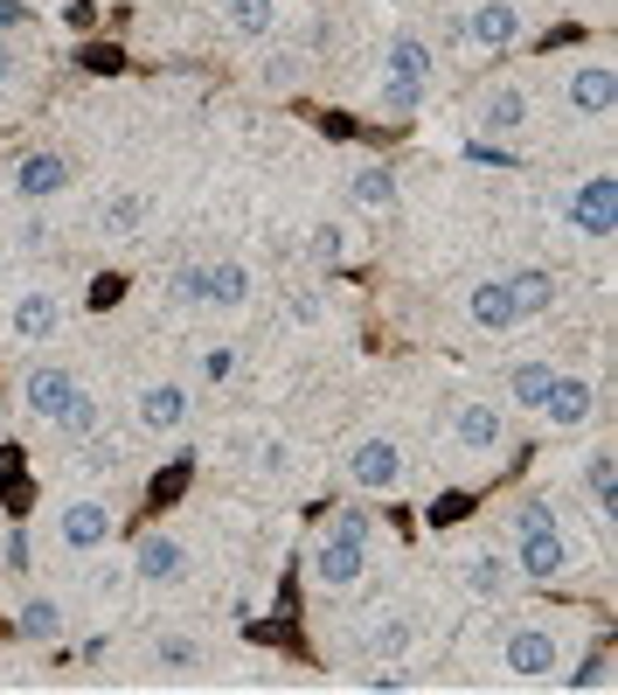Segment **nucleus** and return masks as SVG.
I'll return each mask as SVG.
<instances>
[{"label": "nucleus", "mask_w": 618, "mask_h": 695, "mask_svg": "<svg viewBox=\"0 0 618 695\" xmlns=\"http://www.w3.org/2000/svg\"><path fill=\"white\" fill-rule=\"evenodd\" d=\"M466 584L480 591V599H494V591L507 584V571H501V556H486V550H480V556L466 563Z\"/></svg>", "instance_id": "obj_28"}, {"label": "nucleus", "mask_w": 618, "mask_h": 695, "mask_svg": "<svg viewBox=\"0 0 618 695\" xmlns=\"http://www.w3.org/2000/svg\"><path fill=\"white\" fill-rule=\"evenodd\" d=\"M362 563H369V543H362V535H341V529H333L327 543L313 550V578H320V584H354V578H362Z\"/></svg>", "instance_id": "obj_2"}, {"label": "nucleus", "mask_w": 618, "mask_h": 695, "mask_svg": "<svg viewBox=\"0 0 618 695\" xmlns=\"http://www.w3.org/2000/svg\"><path fill=\"white\" fill-rule=\"evenodd\" d=\"M382 105H390V112H418V105H424V84H410V76H390V84H382Z\"/></svg>", "instance_id": "obj_34"}, {"label": "nucleus", "mask_w": 618, "mask_h": 695, "mask_svg": "<svg viewBox=\"0 0 618 695\" xmlns=\"http://www.w3.org/2000/svg\"><path fill=\"white\" fill-rule=\"evenodd\" d=\"M507 293H514V314H549V306H556V278L549 272H514L507 278Z\"/></svg>", "instance_id": "obj_16"}, {"label": "nucleus", "mask_w": 618, "mask_h": 695, "mask_svg": "<svg viewBox=\"0 0 618 695\" xmlns=\"http://www.w3.org/2000/svg\"><path fill=\"white\" fill-rule=\"evenodd\" d=\"M105 535H112L105 501H70V508H63V543H70V550H97Z\"/></svg>", "instance_id": "obj_6"}, {"label": "nucleus", "mask_w": 618, "mask_h": 695, "mask_svg": "<svg viewBox=\"0 0 618 695\" xmlns=\"http://www.w3.org/2000/svg\"><path fill=\"white\" fill-rule=\"evenodd\" d=\"M480 125H486V133H522V125H528V98L522 91H494L480 105Z\"/></svg>", "instance_id": "obj_18"}, {"label": "nucleus", "mask_w": 618, "mask_h": 695, "mask_svg": "<svg viewBox=\"0 0 618 695\" xmlns=\"http://www.w3.org/2000/svg\"><path fill=\"white\" fill-rule=\"evenodd\" d=\"M250 299V272L244 265H216L209 272V306H244Z\"/></svg>", "instance_id": "obj_23"}, {"label": "nucleus", "mask_w": 618, "mask_h": 695, "mask_svg": "<svg viewBox=\"0 0 618 695\" xmlns=\"http://www.w3.org/2000/svg\"><path fill=\"white\" fill-rule=\"evenodd\" d=\"M570 223L584 229V237H611L618 229V182L611 174H590V182L570 195Z\"/></svg>", "instance_id": "obj_1"}, {"label": "nucleus", "mask_w": 618, "mask_h": 695, "mask_svg": "<svg viewBox=\"0 0 618 695\" xmlns=\"http://www.w3.org/2000/svg\"><path fill=\"white\" fill-rule=\"evenodd\" d=\"M21 397H29L35 418H63V403L76 397V376H70V369H56V362H42V369H29Z\"/></svg>", "instance_id": "obj_4"}, {"label": "nucleus", "mask_w": 618, "mask_h": 695, "mask_svg": "<svg viewBox=\"0 0 618 695\" xmlns=\"http://www.w3.org/2000/svg\"><path fill=\"white\" fill-rule=\"evenodd\" d=\"M341 535H362V543H369V514H362V508H348V514H341Z\"/></svg>", "instance_id": "obj_43"}, {"label": "nucleus", "mask_w": 618, "mask_h": 695, "mask_svg": "<svg viewBox=\"0 0 618 695\" xmlns=\"http://www.w3.org/2000/svg\"><path fill=\"white\" fill-rule=\"evenodd\" d=\"M14 626L29 633V640H56V626H63V605H56V599H29Z\"/></svg>", "instance_id": "obj_24"}, {"label": "nucleus", "mask_w": 618, "mask_h": 695, "mask_svg": "<svg viewBox=\"0 0 618 695\" xmlns=\"http://www.w3.org/2000/svg\"><path fill=\"white\" fill-rule=\"evenodd\" d=\"M466 161H473V167H514L507 153H501V146H486V140H473V146H466Z\"/></svg>", "instance_id": "obj_39"}, {"label": "nucleus", "mask_w": 618, "mask_h": 695, "mask_svg": "<svg viewBox=\"0 0 618 695\" xmlns=\"http://www.w3.org/2000/svg\"><path fill=\"white\" fill-rule=\"evenodd\" d=\"M29 556H35V550H29V529H14V535H8V563H14V571H29Z\"/></svg>", "instance_id": "obj_41"}, {"label": "nucleus", "mask_w": 618, "mask_h": 695, "mask_svg": "<svg viewBox=\"0 0 618 695\" xmlns=\"http://www.w3.org/2000/svg\"><path fill=\"white\" fill-rule=\"evenodd\" d=\"M473 320H480V327H494V334H507L514 320H522V314H514L507 278H480V286H473Z\"/></svg>", "instance_id": "obj_12"}, {"label": "nucleus", "mask_w": 618, "mask_h": 695, "mask_svg": "<svg viewBox=\"0 0 618 695\" xmlns=\"http://www.w3.org/2000/svg\"><path fill=\"white\" fill-rule=\"evenodd\" d=\"M563 563H570V543H563L556 529H528V535H522V571H528V578H556Z\"/></svg>", "instance_id": "obj_10"}, {"label": "nucleus", "mask_w": 618, "mask_h": 695, "mask_svg": "<svg viewBox=\"0 0 618 695\" xmlns=\"http://www.w3.org/2000/svg\"><path fill=\"white\" fill-rule=\"evenodd\" d=\"M188 480H195V459H174V467H161L146 480V508H174L188 494Z\"/></svg>", "instance_id": "obj_20"}, {"label": "nucleus", "mask_w": 618, "mask_h": 695, "mask_svg": "<svg viewBox=\"0 0 618 695\" xmlns=\"http://www.w3.org/2000/svg\"><path fill=\"white\" fill-rule=\"evenodd\" d=\"M452 431H459V446L486 452V446H501V410H494V403H459Z\"/></svg>", "instance_id": "obj_14"}, {"label": "nucleus", "mask_w": 618, "mask_h": 695, "mask_svg": "<svg viewBox=\"0 0 618 695\" xmlns=\"http://www.w3.org/2000/svg\"><path fill=\"white\" fill-rule=\"evenodd\" d=\"M466 508H473L466 494H445V501H437V508H431V522H459V514H466Z\"/></svg>", "instance_id": "obj_42"}, {"label": "nucleus", "mask_w": 618, "mask_h": 695, "mask_svg": "<svg viewBox=\"0 0 618 695\" xmlns=\"http://www.w3.org/2000/svg\"><path fill=\"white\" fill-rule=\"evenodd\" d=\"M348 195L362 202V209H390V202H396V174H390V167H354Z\"/></svg>", "instance_id": "obj_19"}, {"label": "nucleus", "mask_w": 618, "mask_h": 695, "mask_svg": "<svg viewBox=\"0 0 618 695\" xmlns=\"http://www.w3.org/2000/svg\"><path fill=\"white\" fill-rule=\"evenodd\" d=\"M605 667H611V647H598L584 667H570V688H605Z\"/></svg>", "instance_id": "obj_35"}, {"label": "nucleus", "mask_w": 618, "mask_h": 695, "mask_svg": "<svg viewBox=\"0 0 618 695\" xmlns=\"http://www.w3.org/2000/svg\"><path fill=\"white\" fill-rule=\"evenodd\" d=\"M244 640H257V647H292V654L306 647L292 612H278V620H244Z\"/></svg>", "instance_id": "obj_22"}, {"label": "nucleus", "mask_w": 618, "mask_h": 695, "mask_svg": "<svg viewBox=\"0 0 618 695\" xmlns=\"http://www.w3.org/2000/svg\"><path fill=\"white\" fill-rule=\"evenodd\" d=\"M133 571L140 578H182V543H174V535H146L133 550Z\"/></svg>", "instance_id": "obj_17"}, {"label": "nucleus", "mask_w": 618, "mask_h": 695, "mask_svg": "<svg viewBox=\"0 0 618 695\" xmlns=\"http://www.w3.org/2000/svg\"><path fill=\"white\" fill-rule=\"evenodd\" d=\"M56 425H63V431H70V439H84V431H91V425H97V403H91V397H84V390H76V397H70V403H63V418H56Z\"/></svg>", "instance_id": "obj_33"}, {"label": "nucleus", "mask_w": 618, "mask_h": 695, "mask_svg": "<svg viewBox=\"0 0 618 695\" xmlns=\"http://www.w3.org/2000/svg\"><path fill=\"white\" fill-rule=\"evenodd\" d=\"M21 21H29V8H21V0H0V29H21Z\"/></svg>", "instance_id": "obj_44"}, {"label": "nucleus", "mask_w": 618, "mask_h": 695, "mask_svg": "<svg viewBox=\"0 0 618 695\" xmlns=\"http://www.w3.org/2000/svg\"><path fill=\"white\" fill-rule=\"evenodd\" d=\"M0 501H8L14 514H29V501H35V480H29V452H21V446H0Z\"/></svg>", "instance_id": "obj_13"}, {"label": "nucleus", "mask_w": 618, "mask_h": 695, "mask_svg": "<svg viewBox=\"0 0 618 695\" xmlns=\"http://www.w3.org/2000/svg\"><path fill=\"white\" fill-rule=\"evenodd\" d=\"M549 382H556V369H549V362H522V369L507 376V390H514V403H522V410H543Z\"/></svg>", "instance_id": "obj_21"}, {"label": "nucleus", "mask_w": 618, "mask_h": 695, "mask_svg": "<svg viewBox=\"0 0 618 695\" xmlns=\"http://www.w3.org/2000/svg\"><path fill=\"white\" fill-rule=\"evenodd\" d=\"M390 76H410V84H424V76H431V49H424L418 35H403V42L390 49Z\"/></svg>", "instance_id": "obj_25"}, {"label": "nucleus", "mask_w": 618, "mask_h": 695, "mask_svg": "<svg viewBox=\"0 0 618 695\" xmlns=\"http://www.w3.org/2000/svg\"><path fill=\"white\" fill-rule=\"evenodd\" d=\"M403 640H410V626H403V620H382V626H375V640H369V647H382V654H396V647H403Z\"/></svg>", "instance_id": "obj_38"}, {"label": "nucleus", "mask_w": 618, "mask_h": 695, "mask_svg": "<svg viewBox=\"0 0 618 695\" xmlns=\"http://www.w3.org/2000/svg\"><path fill=\"white\" fill-rule=\"evenodd\" d=\"M182 418H188V390H174V382H153V390H140V425L167 431V425H182Z\"/></svg>", "instance_id": "obj_15"}, {"label": "nucleus", "mask_w": 618, "mask_h": 695, "mask_svg": "<svg viewBox=\"0 0 618 695\" xmlns=\"http://www.w3.org/2000/svg\"><path fill=\"white\" fill-rule=\"evenodd\" d=\"M590 494H598V508H605V514L618 508V459H611V452L590 459Z\"/></svg>", "instance_id": "obj_27"}, {"label": "nucleus", "mask_w": 618, "mask_h": 695, "mask_svg": "<svg viewBox=\"0 0 618 695\" xmlns=\"http://www.w3.org/2000/svg\"><path fill=\"white\" fill-rule=\"evenodd\" d=\"M507 667H514V675H549V667H556V640L543 633V626H522V633H514L507 640Z\"/></svg>", "instance_id": "obj_8"}, {"label": "nucleus", "mask_w": 618, "mask_h": 695, "mask_svg": "<svg viewBox=\"0 0 618 695\" xmlns=\"http://www.w3.org/2000/svg\"><path fill=\"white\" fill-rule=\"evenodd\" d=\"M140 223H146V202H140V195H119L112 209H105V229H112V237H125V229H140Z\"/></svg>", "instance_id": "obj_32"}, {"label": "nucleus", "mask_w": 618, "mask_h": 695, "mask_svg": "<svg viewBox=\"0 0 618 695\" xmlns=\"http://www.w3.org/2000/svg\"><path fill=\"white\" fill-rule=\"evenodd\" d=\"M570 105H577L584 119H605V112L618 105V76H611L605 63H590V70H577V76H570Z\"/></svg>", "instance_id": "obj_5"}, {"label": "nucleus", "mask_w": 618, "mask_h": 695, "mask_svg": "<svg viewBox=\"0 0 618 695\" xmlns=\"http://www.w3.org/2000/svg\"><path fill=\"white\" fill-rule=\"evenodd\" d=\"M514 35H522V8L514 0H480L466 14V42H480V49H507Z\"/></svg>", "instance_id": "obj_3"}, {"label": "nucleus", "mask_w": 618, "mask_h": 695, "mask_svg": "<svg viewBox=\"0 0 618 695\" xmlns=\"http://www.w3.org/2000/svg\"><path fill=\"white\" fill-rule=\"evenodd\" d=\"M174 299H182V306H209V272L182 265V272H174Z\"/></svg>", "instance_id": "obj_29"}, {"label": "nucleus", "mask_w": 618, "mask_h": 695, "mask_svg": "<svg viewBox=\"0 0 618 695\" xmlns=\"http://www.w3.org/2000/svg\"><path fill=\"white\" fill-rule=\"evenodd\" d=\"M514 529H556V514H549V501H522V508H514Z\"/></svg>", "instance_id": "obj_36"}, {"label": "nucleus", "mask_w": 618, "mask_h": 695, "mask_svg": "<svg viewBox=\"0 0 618 695\" xmlns=\"http://www.w3.org/2000/svg\"><path fill=\"white\" fill-rule=\"evenodd\" d=\"M49 327H56V306H49L42 293L14 306V334H29V341H42V334H49Z\"/></svg>", "instance_id": "obj_26"}, {"label": "nucleus", "mask_w": 618, "mask_h": 695, "mask_svg": "<svg viewBox=\"0 0 618 695\" xmlns=\"http://www.w3.org/2000/svg\"><path fill=\"white\" fill-rule=\"evenodd\" d=\"M14 188L21 195H56V188H70V161L63 153H29L21 174H14Z\"/></svg>", "instance_id": "obj_11"}, {"label": "nucleus", "mask_w": 618, "mask_h": 695, "mask_svg": "<svg viewBox=\"0 0 618 695\" xmlns=\"http://www.w3.org/2000/svg\"><path fill=\"white\" fill-rule=\"evenodd\" d=\"M125 299V278L119 272H105V278H97V286H91V306H97V314H105V306H119Z\"/></svg>", "instance_id": "obj_37"}, {"label": "nucleus", "mask_w": 618, "mask_h": 695, "mask_svg": "<svg viewBox=\"0 0 618 695\" xmlns=\"http://www.w3.org/2000/svg\"><path fill=\"white\" fill-rule=\"evenodd\" d=\"M348 473L362 480V487H390L403 473V452L390 439H362V446H354V459H348Z\"/></svg>", "instance_id": "obj_7"}, {"label": "nucleus", "mask_w": 618, "mask_h": 695, "mask_svg": "<svg viewBox=\"0 0 618 695\" xmlns=\"http://www.w3.org/2000/svg\"><path fill=\"white\" fill-rule=\"evenodd\" d=\"M84 70H97V76H119L125 70V49L119 42H84V57H76Z\"/></svg>", "instance_id": "obj_31"}, {"label": "nucleus", "mask_w": 618, "mask_h": 695, "mask_svg": "<svg viewBox=\"0 0 618 695\" xmlns=\"http://www.w3.org/2000/svg\"><path fill=\"white\" fill-rule=\"evenodd\" d=\"M543 410H549L556 425H584L590 410H598V390H590V382H577V376H556L549 397H543Z\"/></svg>", "instance_id": "obj_9"}, {"label": "nucleus", "mask_w": 618, "mask_h": 695, "mask_svg": "<svg viewBox=\"0 0 618 695\" xmlns=\"http://www.w3.org/2000/svg\"><path fill=\"white\" fill-rule=\"evenodd\" d=\"M161 661L167 667H188L195 661V640H161Z\"/></svg>", "instance_id": "obj_40"}, {"label": "nucleus", "mask_w": 618, "mask_h": 695, "mask_svg": "<svg viewBox=\"0 0 618 695\" xmlns=\"http://www.w3.org/2000/svg\"><path fill=\"white\" fill-rule=\"evenodd\" d=\"M229 21H237L244 35H265L271 29V0H229Z\"/></svg>", "instance_id": "obj_30"}, {"label": "nucleus", "mask_w": 618, "mask_h": 695, "mask_svg": "<svg viewBox=\"0 0 618 695\" xmlns=\"http://www.w3.org/2000/svg\"><path fill=\"white\" fill-rule=\"evenodd\" d=\"M543 42H549V49H563V42H584V29H577V21H563V29H549Z\"/></svg>", "instance_id": "obj_45"}]
</instances>
